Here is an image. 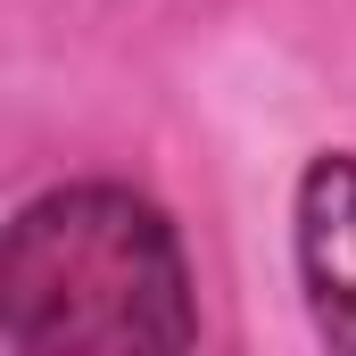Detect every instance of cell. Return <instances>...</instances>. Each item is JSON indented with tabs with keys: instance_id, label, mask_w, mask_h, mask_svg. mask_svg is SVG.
Returning a JSON list of instances; mask_svg holds the SVG:
<instances>
[{
	"instance_id": "6da1fadb",
	"label": "cell",
	"mask_w": 356,
	"mask_h": 356,
	"mask_svg": "<svg viewBox=\"0 0 356 356\" xmlns=\"http://www.w3.org/2000/svg\"><path fill=\"white\" fill-rule=\"evenodd\" d=\"M0 332L17 348H182L191 290L166 216L133 191H50L8 224Z\"/></svg>"
},
{
	"instance_id": "7a4b0ae2",
	"label": "cell",
	"mask_w": 356,
	"mask_h": 356,
	"mask_svg": "<svg viewBox=\"0 0 356 356\" xmlns=\"http://www.w3.org/2000/svg\"><path fill=\"white\" fill-rule=\"evenodd\" d=\"M298 273L323 340L356 356V158H315L298 182Z\"/></svg>"
}]
</instances>
